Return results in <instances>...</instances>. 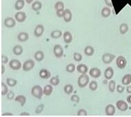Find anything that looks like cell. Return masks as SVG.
Returning <instances> with one entry per match:
<instances>
[{
  "mask_svg": "<svg viewBox=\"0 0 131 117\" xmlns=\"http://www.w3.org/2000/svg\"><path fill=\"white\" fill-rule=\"evenodd\" d=\"M31 94L36 99H41L43 95V89H42L40 86L36 85L32 88Z\"/></svg>",
  "mask_w": 131,
  "mask_h": 117,
  "instance_id": "1",
  "label": "cell"
},
{
  "mask_svg": "<svg viewBox=\"0 0 131 117\" xmlns=\"http://www.w3.org/2000/svg\"><path fill=\"white\" fill-rule=\"evenodd\" d=\"M89 81H90V79H89L88 75H87L86 74H82L78 78L77 83H78L79 88H85L86 86H88Z\"/></svg>",
  "mask_w": 131,
  "mask_h": 117,
  "instance_id": "2",
  "label": "cell"
},
{
  "mask_svg": "<svg viewBox=\"0 0 131 117\" xmlns=\"http://www.w3.org/2000/svg\"><path fill=\"white\" fill-rule=\"evenodd\" d=\"M35 65V63L34 60H32V59H28V60H26L24 63L22 68L24 71L28 72L30 70H31L32 69H33Z\"/></svg>",
  "mask_w": 131,
  "mask_h": 117,
  "instance_id": "3",
  "label": "cell"
},
{
  "mask_svg": "<svg viewBox=\"0 0 131 117\" xmlns=\"http://www.w3.org/2000/svg\"><path fill=\"white\" fill-rule=\"evenodd\" d=\"M53 53L56 58H61L62 57L63 54V49L62 46L59 44H56L54 45L53 48Z\"/></svg>",
  "mask_w": 131,
  "mask_h": 117,
  "instance_id": "4",
  "label": "cell"
},
{
  "mask_svg": "<svg viewBox=\"0 0 131 117\" xmlns=\"http://www.w3.org/2000/svg\"><path fill=\"white\" fill-rule=\"evenodd\" d=\"M115 58V55L111 53H104L102 55V61L104 64H110Z\"/></svg>",
  "mask_w": 131,
  "mask_h": 117,
  "instance_id": "5",
  "label": "cell"
},
{
  "mask_svg": "<svg viewBox=\"0 0 131 117\" xmlns=\"http://www.w3.org/2000/svg\"><path fill=\"white\" fill-rule=\"evenodd\" d=\"M117 66L119 69H124L127 65V61L124 56H119L116 60Z\"/></svg>",
  "mask_w": 131,
  "mask_h": 117,
  "instance_id": "6",
  "label": "cell"
},
{
  "mask_svg": "<svg viewBox=\"0 0 131 117\" xmlns=\"http://www.w3.org/2000/svg\"><path fill=\"white\" fill-rule=\"evenodd\" d=\"M9 66L12 70H18L21 68V63L18 59H13L9 62Z\"/></svg>",
  "mask_w": 131,
  "mask_h": 117,
  "instance_id": "7",
  "label": "cell"
},
{
  "mask_svg": "<svg viewBox=\"0 0 131 117\" xmlns=\"http://www.w3.org/2000/svg\"><path fill=\"white\" fill-rule=\"evenodd\" d=\"M116 106L119 110L122 112H125L128 109V105L126 102H125L123 100H119L116 103Z\"/></svg>",
  "mask_w": 131,
  "mask_h": 117,
  "instance_id": "8",
  "label": "cell"
},
{
  "mask_svg": "<svg viewBox=\"0 0 131 117\" xmlns=\"http://www.w3.org/2000/svg\"><path fill=\"white\" fill-rule=\"evenodd\" d=\"M27 18L26 14L23 11H18L15 15V19H16L17 21H18L19 23H22L24 21H25L26 19Z\"/></svg>",
  "mask_w": 131,
  "mask_h": 117,
  "instance_id": "9",
  "label": "cell"
},
{
  "mask_svg": "<svg viewBox=\"0 0 131 117\" xmlns=\"http://www.w3.org/2000/svg\"><path fill=\"white\" fill-rule=\"evenodd\" d=\"M43 32H44V27H43V26L41 24H39L35 28L34 35L36 37H40L43 34Z\"/></svg>",
  "mask_w": 131,
  "mask_h": 117,
  "instance_id": "10",
  "label": "cell"
},
{
  "mask_svg": "<svg viewBox=\"0 0 131 117\" xmlns=\"http://www.w3.org/2000/svg\"><path fill=\"white\" fill-rule=\"evenodd\" d=\"M89 74L93 78L97 79V78H99L102 75V72L99 68H91L90 71H89Z\"/></svg>",
  "mask_w": 131,
  "mask_h": 117,
  "instance_id": "11",
  "label": "cell"
},
{
  "mask_svg": "<svg viewBox=\"0 0 131 117\" xmlns=\"http://www.w3.org/2000/svg\"><path fill=\"white\" fill-rule=\"evenodd\" d=\"M16 19L13 17H7L4 20V26L7 28H13L16 25Z\"/></svg>",
  "mask_w": 131,
  "mask_h": 117,
  "instance_id": "12",
  "label": "cell"
},
{
  "mask_svg": "<svg viewBox=\"0 0 131 117\" xmlns=\"http://www.w3.org/2000/svg\"><path fill=\"white\" fill-rule=\"evenodd\" d=\"M105 113L107 116H113L115 113V107L112 104H109L106 107Z\"/></svg>",
  "mask_w": 131,
  "mask_h": 117,
  "instance_id": "13",
  "label": "cell"
},
{
  "mask_svg": "<svg viewBox=\"0 0 131 117\" xmlns=\"http://www.w3.org/2000/svg\"><path fill=\"white\" fill-rule=\"evenodd\" d=\"M114 76V70L112 67H108L104 72V77L106 79L111 80Z\"/></svg>",
  "mask_w": 131,
  "mask_h": 117,
  "instance_id": "14",
  "label": "cell"
},
{
  "mask_svg": "<svg viewBox=\"0 0 131 117\" xmlns=\"http://www.w3.org/2000/svg\"><path fill=\"white\" fill-rule=\"evenodd\" d=\"M39 77L43 79H49L51 76V73L49 70H46V69H41L39 71Z\"/></svg>",
  "mask_w": 131,
  "mask_h": 117,
  "instance_id": "15",
  "label": "cell"
},
{
  "mask_svg": "<svg viewBox=\"0 0 131 117\" xmlns=\"http://www.w3.org/2000/svg\"><path fill=\"white\" fill-rule=\"evenodd\" d=\"M63 20L65 22H70L72 20V13L69 9L64 10V13H63Z\"/></svg>",
  "mask_w": 131,
  "mask_h": 117,
  "instance_id": "16",
  "label": "cell"
},
{
  "mask_svg": "<svg viewBox=\"0 0 131 117\" xmlns=\"http://www.w3.org/2000/svg\"><path fill=\"white\" fill-rule=\"evenodd\" d=\"M29 39V34L26 32H21L17 36V39L21 42H26Z\"/></svg>",
  "mask_w": 131,
  "mask_h": 117,
  "instance_id": "17",
  "label": "cell"
},
{
  "mask_svg": "<svg viewBox=\"0 0 131 117\" xmlns=\"http://www.w3.org/2000/svg\"><path fill=\"white\" fill-rule=\"evenodd\" d=\"M63 41L66 43H70L72 41V35L70 32L66 31L63 33Z\"/></svg>",
  "mask_w": 131,
  "mask_h": 117,
  "instance_id": "18",
  "label": "cell"
},
{
  "mask_svg": "<svg viewBox=\"0 0 131 117\" xmlns=\"http://www.w3.org/2000/svg\"><path fill=\"white\" fill-rule=\"evenodd\" d=\"M13 52L14 54H15L17 56H19V55L23 54L24 49H23L21 45H16L15 46H14L13 49Z\"/></svg>",
  "mask_w": 131,
  "mask_h": 117,
  "instance_id": "19",
  "label": "cell"
},
{
  "mask_svg": "<svg viewBox=\"0 0 131 117\" xmlns=\"http://www.w3.org/2000/svg\"><path fill=\"white\" fill-rule=\"evenodd\" d=\"M25 0H17L15 4V8L17 10H21V9L24 8V7L25 6Z\"/></svg>",
  "mask_w": 131,
  "mask_h": 117,
  "instance_id": "20",
  "label": "cell"
},
{
  "mask_svg": "<svg viewBox=\"0 0 131 117\" xmlns=\"http://www.w3.org/2000/svg\"><path fill=\"white\" fill-rule=\"evenodd\" d=\"M52 91H53V88H52V85L51 84L46 85L43 88V95L47 96V97H49L52 95Z\"/></svg>",
  "mask_w": 131,
  "mask_h": 117,
  "instance_id": "21",
  "label": "cell"
},
{
  "mask_svg": "<svg viewBox=\"0 0 131 117\" xmlns=\"http://www.w3.org/2000/svg\"><path fill=\"white\" fill-rule=\"evenodd\" d=\"M34 58L36 61L40 62V61H43V58H44V54L42 51L41 50H38L34 54Z\"/></svg>",
  "mask_w": 131,
  "mask_h": 117,
  "instance_id": "22",
  "label": "cell"
},
{
  "mask_svg": "<svg viewBox=\"0 0 131 117\" xmlns=\"http://www.w3.org/2000/svg\"><path fill=\"white\" fill-rule=\"evenodd\" d=\"M15 101L17 102H19L21 106H24L26 103V98L24 95H18L15 98Z\"/></svg>",
  "mask_w": 131,
  "mask_h": 117,
  "instance_id": "23",
  "label": "cell"
},
{
  "mask_svg": "<svg viewBox=\"0 0 131 117\" xmlns=\"http://www.w3.org/2000/svg\"><path fill=\"white\" fill-rule=\"evenodd\" d=\"M77 70L81 74H86V72H88V68L87 65H84V64H79L77 65Z\"/></svg>",
  "mask_w": 131,
  "mask_h": 117,
  "instance_id": "24",
  "label": "cell"
},
{
  "mask_svg": "<svg viewBox=\"0 0 131 117\" xmlns=\"http://www.w3.org/2000/svg\"><path fill=\"white\" fill-rule=\"evenodd\" d=\"M94 53H95V50H94L93 47H92L91 45H88V46H86L85 48V49H84V54H86V56H93Z\"/></svg>",
  "mask_w": 131,
  "mask_h": 117,
  "instance_id": "25",
  "label": "cell"
},
{
  "mask_svg": "<svg viewBox=\"0 0 131 117\" xmlns=\"http://www.w3.org/2000/svg\"><path fill=\"white\" fill-rule=\"evenodd\" d=\"M122 84L124 86H128L131 83V74H127L124 75L122 80Z\"/></svg>",
  "mask_w": 131,
  "mask_h": 117,
  "instance_id": "26",
  "label": "cell"
},
{
  "mask_svg": "<svg viewBox=\"0 0 131 117\" xmlns=\"http://www.w3.org/2000/svg\"><path fill=\"white\" fill-rule=\"evenodd\" d=\"M42 8V4L39 1H35L32 4V9L35 11H39Z\"/></svg>",
  "mask_w": 131,
  "mask_h": 117,
  "instance_id": "27",
  "label": "cell"
},
{
  "mask_svg": "<svg viewBox=\"0 0 131 117\" xmlns=\"http://www.w3.org/2000/svg\"><path fill=\"white\" fill-rule=\"evenodd\" d=\"M73 90H74V88L71 84H67L63 88V91L66 95H69L70 94H72L73 92Z\"/></svg>",
  "mask_w": 131,
  "mask_h": 117,
  "instance_id": "28",
  "label": "cell"
},
{
  "mask_svg": "<svg viewBox=\"0 0 131 117\" xmlns=\"http://www.w3.org/2000/svg\"><path fill=\"white\" fill-rule=\"evenodd\" d=\"M62 32L59 30H55L51 32L50 33V37L53 39H59L62 36Z\"/></svg>",
  "mask_w": 131,
  "mask_h": 117,
  "instance_id": "29",
  "label": "cell"
},
{
  "mask_svg": "<svg viewBox=\"0 0 131 117\" xmlns=\"http://www.w3.org/2000/svg\"><path fill=\"white\" fill-rule=\"evenodd\" d=\"M101 14H102V16L103 17L107 18V17H108L109 16L111 15V10L108 7H104V8L102 10Z\"/></svg>",
  "mask_w": 131,
  "mask_h": 117,
  "instance_id": "30",
  "label": "cell"
},
{
  "mask_svg": "<svg viewBox=\"0 0 131 117\" xmlns=\"http://www.w3.org/2000/svg\"><path fill=\"white\" fill-rule=\"evenodd\" d=\"M128 31V26L126 24H122L119 26V32L122 34H125Z\"/></svg>",
  "mask_w": 131,
  "mask_h": 117,
  "instance_id": "31",
  "label": "cell"
},
{
  "mask_svg": "<svg viewBox=\"0 0 131 117\" xmlns=\"http://www.w3.org/2000/svg\"><path fill=\"white\" fill-rule=\"evenodd\" d=\"M8 92V88L4 83H1V94L2 96L7 95Z\"/></svg>",
  "mask_w": 131,
  "mask_h": 117,
  "instance_id": "32",
  "label": "cell"
},
{
  "mask_svg": "<svg viewBox=\"0 0 131 117\" xmlns=\"http://www.w3.org/2000/svg\"><path fill=\"white\" fill-rule=\"evenodd\" d=\"M6 83H7V85L9 86V87L13 88V87H15V86L17 85V81L16 79H12V78H7Z\"/></svg>",
  "mask_w": 131,
  "mask_h": 117,
  "instance_id": "33",
  "label": "cell"
},
{
  "mask_svg": "<svg viewBox=\"0 0 131 117\" xmlns=\"http://www.w3.org/2000/svg\"><path fill=\"white\" fill-rule=\"evenodd\" d=\"M116 89V82L114 80H111L108 83V90L111 92H114Z\"/></svg>",
  "mask_w": 131,
  "mask_h": 117,
  "instance_id": "34",
  "label": "cell"
},
{
  "mask_svg": "<svg viewBox=\"0 0 131 117\" xmlns=\"http://www.w3.org/2000/svg\"><path fill=\"white\" fill-rule=\"evenodd\" d=\"M59 83H60V80H59V77H52L50 80V83L53 86H58Z\"/></svg>",
  "mask_w": 131,
  "mask_h": 117,
  "instance_id": "35",
  "label": "cell"
},
{
  "mask_svg": "<svg viewBox=\"0 0 131 117\" xmlns=\"http://www.w3.org/2000/svg\"><path fill=\"white\" fill-rule=\"evenodd\" d=\"M89 88L91 91H95L98 88V83L97 81H92L89 83Z\"/></svg>",
  "mask_w": 131,
  "mask_h": 117,
  "instance_id": "36",
  "label": "cell"
},
{
  "mask_svg": "<svg viewBox=\"0 0 131 117\" xmlns=\"http://www.w3.org/2000/svg\"><path fill=\"white\" fill-rule=\"evenodd\" d=\"M54 8L56 10H64V4L62 2H57L54 5Z\"/></svg>",
  "mask_w": 131,
  "mask_h": 117,
  "instance_id": "37",
  "label": "cell"
},
{
  "mask_svg": "<svg viewBox=\"0 0 131 117\" xmlns=\"http://www.w3.org/2000/svg\"><path fill=\"white\" fill-rule=\"evenodd\" d=\"M66 70L69 73H72L75 70V64H73V63H70V64H68L67 66H66Z\"/></svg>",
  "mask_w": 131,
  "mask_h": 117,
  "instance_id": "38",
  "label": "cell"
},
{
  "mask_svg": "<svg viewBox=\"0 0 131 117\" xmlns=\"http://www.w3.org/2000/svg\"><path fill=\"white\" fill-rule=\"evenodd\" d=\"M73 58L75 61L79 62L82 60V55L79 52H75L73 54Z\"/></svg>",
  "mask_w": 131,
  "mask_h": 117,
  "instance_id": "39",
  "label": "cell"
},
{
  "mask_svg": "<svg viewBox=\"0 0 131 117\" xmlns=\"http://www.w3.org/2000/svg\"><path fill=\"white\" fill-rule=\"evenodd\" d=\"M43 109H44V105L43 104H40L39 106H38L35 109V113L37 114H39L43 112Z\"/></svg>",
  "mask_w": 131,
  "mask_h": 117,
  "instance_id": "40",
  "label": "cell"
},
{
  "mask_svg": "<svg viewBox=\"0 0 131 117\" xmlns=\"http://www.w3.org/2000/svg\"><path fill=\"white\" fill-rule=\"evenodd\" d=\"M15 94L12 90L9 91L7 94V99H8V100H13L15 98Z\"/></svg>",
  "mask_w": 131,
  "mask_h": 117,
  "instance_id": "41",
  "label": "cell"
},
{
  "mask_svg": "<svg viewBox=\"0 0 131 117\" xmlns=\"http://www.w3.org/2000/svg\"><path fill=\"white\" fill-rule=\"evenodd\" d=\"M70 100L72 101V102H75V103H79V101H80V98L78 95H73L70 98Z\"/></svg>",
  "mask_w": 131,
  "mask_h": 117,
  "instance_id": "42",
  "label": "cell"
},
{
  "mask_svg": "<svg viewBox=\"0 0 131 117\" xmlns=\"http://www.w3.org/2000/svg\"><path fill=\"white\" fill-rule=\"evenodd\" d=\"M77 116H87L88 113L86 112V110L84 109H80L78 112H77Z\"/></svg>",
  "mask_w": 131,
  "mask_h": 117,
  "instance_id": "43",
  "label": "cell"
},
{
  "mask_svg": "<svg viewBox=\"0 0 131 117\" xmlns=\"http://www.w3.org/2000/svg\"><path fill=\"white\" fill-rule=\"evenodd\" d=\"M125 90L124 86H121V85H118L117 86V91L118 93H122Z\"/></svg>",
  "mask_w": 131,
  "mask_h": 117,
  "instance_id": "44",
  "label": "cell"
},
{
  "mask_svg": "<svg viewBox=\"0 0 131 117\" xmlns=\"http://www.w3.org/2000/svg\"><path fill=\"white\" fill-rule=\"evenodd\" d=\"M8 62V58L6 55H2V63L6 64Z\"/></svg>",
  "mask_w": 131,
  "mask_h": 117,
  "instance_id": "45",
  "label": "cell"
},
{
  "mask_svg": "<svg viewBox=\"0 0 131 117\" xmlns=\"http://www.w3.org/2000/svg\"><path fill=\"white\" fill-rule=\"evenodd\" d=\"M63 13H64V10H57V16L59 17H63Z\"/></svg>",
  "mask_w": 131,
  "mask_h": 117,
  "instance_id": "46",
  "label": "cell"
},
{
  "mask_svg": "<svg viewBox=\"0 0 131 117\" xmlns=\"http://www.w3.org/2000/svg\"><path fill=\"white\" fill-rule=\"evenodd\" d=\"M105 4H106V6L108 7H113V4L112 3V1L111 0H105Z\"/></svg>",
  "mask_w": 131,
  "mask_h": 117,
  "instance_id": "47",
  "label": "cell"
},
{
  "mask_svg": "<svg viewBox=\"0 0 131 117\" xmlns=\"http://www.w3.org/2000/svg\"><path fill=\"white\" fill-rule=\"evenodd\" d=\"M4 72H5V66L4 64H2V71H1V74H4Z\"/></svg>",
  "mask_w": 131,
  "mask_h": 117,
  "instance_id": "48",
  "label": "cell"
},
{
  "mask_svg": "<svg viewBox=\"0 0 131 117\" xmlns=\"http://www.w3.org/2000/svg\"><path fill=\"white\" fill-rule=\"evenodd\" d=\"M126 92L128 94H131V86H128L126 88Z\"/></svg>",
  "mask_w": 131,
  "mask_h": 117,
  "instance_id": "49",
  "label": "cell"
},
{
  "mask_svg": "<svg viewBox=\"0 0 131 117\" xmlns=\"http://www.w3.org/2000/svg\"><path fill=\"white\" fill-rule=\"evenodd\" d=\"M13 114L10 112H5L4 113L2 116H13Z\"/></svg>",
  "mask_w": 131,
  "mask_h": 117,
  "instance_id": "50",
  "label": "cell"
},
{
  "mask_svg": "<svg viewBox=\"0 0 131 117\" xmlns=\"http://www.w3.org/2000/svg\"><path fill=\"white\" fill-rule=\"evenodd\" d=\"M127 102H128V103L131 104V95H129L128 97H127Z\"/></svg>",
  "mask_w": 131,
  "mask_h": 117,
  "instance_id": "51",
  "label": "cell"
},
{
  "mask_svg": "<svg viewBox=\"0 0 131 117\" xmlns=\"http://www.w3.org/2000/svg\"><path fill=\"white\" fill-rule=\"evenodd\" d=\"M30 114L28 112H22L20 114V116H29Z\"/></svg>",
  "mask_w": 131,
  "mask_h": 117,
  "instance_id": "52",
  "label": "cell"
},
{
  "mask_svg": "<svg viewBox=\"0 0 131 117\" xmlns=\"http://www.w3.org/2000/svg\"><path fill=\"white\" fill-rule=\"evenodd\" d=\"M26 2L27 3V4H30V3H32V2H33V0H25Z\"/></svg>",
  "mask_w": 131,
  "mask_h": 117,
  "instance_id": "53",
  "label": "cell"
}]
</instances>
